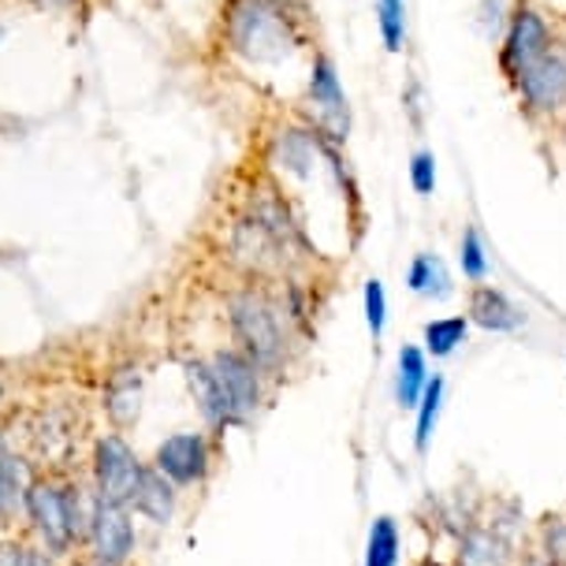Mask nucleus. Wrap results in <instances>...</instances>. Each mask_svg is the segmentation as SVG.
I'll use <instances>...</instances> for the list:
<instances>
[{"label": "nucleus", "mask_w": 566, "mask_h": 566, "mask_svg": "<svg viewBox=\"0 0 566 566\" xmlns=\"http://www.w3.org/2000/svg\"><path fill=\"white\" fill-rule=\"evenodd\" d=\"M187 380L212 424H247L261 407V369L242 350H217L195 361Z\"/></svg>", "instance_id": "nucleus-1"}, {"label": "nucleus", "mask_w": 566, "mask_h": 566, "mask_svg": "<svg viewBox=\"0 0 566 566\" xmlns=\"http://www.w3.org/2000/svg\"><path fill=\"white\" fill-rule=\"evenodd\" d=\"M228 321L239 339V350L247 354L258 369L283 366V354H287V317H283V306L265 287L247 283V287L231 291Z\"/></svg>", "instance_id": "nucleus-2"}, {"label": "nucleus", "mask_w": 566, "mask_h": 566, "mask_svg": "<svg viewBox=\"0 0 566 566\" xmlns=\"http://www.w3.org/2000/svg\"><path fill=\"white\" fill-rule=\"evenodd\" d=\"M224 45L247 64H276L295 49V34L276 0H228Z\"/></svg>", "instance_id": "nucleus-3"}, {"label": "nucleus", "mask_w": 566, "mask_h": 566, "mask_svg": "<svg viewBox=\"0 0 566 566\" xmlns=\"http://www.w3.org/2000/svg\"><path fill=\"white\" fill-rule=\"evenodd\" d=\"M514 97L518 108L533 124L563 119L566 113V42H555L530 71L514 78Z\"/></svg>", "instance_id": "nucleus-4"}, {"label": "nucleus", "mask_w": 566, "mask_h": 566, "mask_svg": "<svg viewBox=\"0 0 566 566\" xmlns=\"http://www.w3.org/2000/svg\"><path fill=\"white\" fill-rule=\"evenodd\" d=\"M27 511L34 518V530L42 533L53 552L71 548V541L90 533V514H78L75 489H60L53 481H38L27 489Z\"/></svg>", "instance_id": "nucleus-5"}, {"label": "nucleus", "mask_w": 566, "mask_h": 566, "mask_svg": "<svg viewBox=\"0 0 566 566\" xmlns=\"http://www.w3.org/2000/svg\"><path fill=\"white\" fill-rule=\"evenodd\" d=\"M555 45V30L548 23V15L537 12L533 4H518L507 19L503 30V45H500V71L507 83L530 71L537 60Z\"/></svg>", "instance_id": "nucleus-6"}, {"label": "nucleus", "mask_w": 566, "mask_h": 566, "mask_svg": "<svg viewBox=\"0 0 566 566\" xmlns=\"http://www.w3.org/2000/svg\"><path fill=\"white\" fill-rule=\"evenodd\" d=\"M306 101H310L313 130H317L321 138H328L332 146L347 142L350 108H347V94H343L339 75H336V60H332L328 53L313 56L310 83H306Z\"/></svg>", "instance_id": "nucleus-7"}, {"label": "nucleus", "mask_w": 566, "mask_h": 566, "mask_svg": "<svg viewBox=\"0 0 566 566\" xmlns=\"http://www.w3.org/2000/svg\"><path fill=\"white\" fill-rule=\"evenodd\" d=\"M94 473H97V500L124 507V503H130V495H135L142 462L135 459V451L127 448L124 437H105V440H97Z\"/></svg>", "instance_id": "nucleus-8"}, {"label": "nucleus", "mask_w": 566, "mask_h": 566, "mask_svg": "<svg viewBox=\"0 0 566 566\" xmlns=\"http://www.w3.org/2000/svg\"><path fill=\"white\" fill-rule=\"evenodd\" d=\"M90 544H94V563L97 566H124L127 555L135 552V530H130V518L119 503H94V514H90Z\"/></svg>", "instance_id": "nucleus-9"}, {"label": "nucleus", "mask_w": 566, "mask_h": 566, "mask_svg": "<svg viewBox=\"0 0 566 566\" xmlns=\"http://www.w3.org/2000/svg\"><path fill=\"white\" fill-rule=\"evenodd\" d=\"M209 462H212V451L201 432H176V437H168L154 454V467L165 473L171 484L206 481Z\"/></svg>", "instance_id": "nucleus-10"}, {"label": "nucleus", "mask_w": 566, "mask_h": 566, "mask_svg": "<svg viewBox=\"0 0 566 566\" xmlns=\"http://www.w3.org/2000/svg\"><path fill=\"white\" fill-rule=\"evenodd\" d=\"M467 321L484 332H518L525 325V313L492 283H473L467 295Z\"/></svg>", "instance_id": "nucleus-11"}, {"label": "nucleus", "mask_w": 566, "mask_h": 566, "mask_svg": "<svg viewBox=\"0 0 566 566\" xmlns=\"http://www.w3.org/2000/svg\"><path fill=\"white\" fill-rule=\"evenodd\" d=\"M130 503H135V511L146 514L149 522L165 525V522H171V511H176V484H171L157 467L154 470L142 467V478L135 484Z\"/></svg>", "instance_id": "nucleus-12"}, {"label": "nucleus", "mask_w": 566, "mask_h": 566, "mask_svg": "<svg viewBox=\"0 0 566 566\" xmlns=\"http://www.w3.org/2000/svg\"><path fill=\"white\" fill-rule=\"evenodd\" d=\"M407 287L413 295H432V298H448L451 295V276L443 269V261L437 254H418L407 269Z\"/></svg>", "instance_id": "nucleus-13"}, {"label": "nucleus", "mask_w": 566, "mask_h": 566, "mask_svg": "<svg viewBox=\"0 0 566 566\" xmlns=\"http://www.w3.org/2000/svg\"><path fill=\"white\" fill-rule=\"evenodd\" d=\"M467 332H470V321L467 317H437V321H429L424 325V350L432 354V358H448V354H454L467 343Z\"/></svg>", "instance_id": "nucleus-14"}, {"label": "nucleus", "mask_w": 566, "mask_h": 566, "mask_svg": "<svg viewBox=\"0 0 566 566\" xmlns=\"http://www.w3.org/2000/svg\"><path fill=\"white\" fill-rule=\"evenodd\" d=\"M424 384H429V373H424V354L407 343V347L399 350V384H396V396H399L402 407H418Z\"/></svg>", "instance_id": "nucleus-15"}, {"label": "nucleus", "mask_w": 566, "mask_h": 566, "mask_svg": "<svg viewBox=\"0 0 566 566\" xmlns=\"http://www.w3.org/2000/svg\"><path fill=\"white\" fill-rule=\"evenodd\" d=\"M377 27L380 42L391 56L407 45V0H377Z\"/></svg>", "instance_id": "nucleus-16"}, {"label": "nucleus", "mask_w": 566, "mask_h": 566, "mask_svg": "<svg viewBox=\"0 0 566 566\" xmlns=\"http://www.w3.org/2000/svg\"><path fill=\"white\" fill-rule=\"evenodd\" d=\"M399 559V530L388 514H380L369 530V544H366V566H396Z\"/></svg>", "instance_id": "nucleus-17"}, {"label": "nucleus", "mask_w": 566, "mask_h": 566, "mask_svg": "<svg viewBox=\"0 0 566 566\" xmlns=\"http://www.w3.org/2000/svg\"><path fill=\"white\" fill-rule=\"evenodd\" d=\"M440 402H443V377H432L424 384L421 402H418V432H413V448L424 451L432 440V424L440 418Z\"/></svg>", "instance_id": "nucleus-18"}, {"label": "nucleus", "mask_w": 566, "mask_h": 566, "mask_svg": "<svg viewBox=\"0 0 566 566\" xmlns=\"http://www.w3.org/2000/svg\"><path fill=\"white\" fill-rule=\"evenodd\" d=\"M459 265H462V276L470 283H484L489 276V254H484V242H481V231L478 228H467L462 231V242H459Z\"/></svg>", "instance_id": "nucleus-19"}, {"label": "nucleus", "mask_w": 566, "mask_h": 566, "mask_svg": "<svg viewBox=\"0 0 566 566\" xmlns=\"http://www.w3.org/2000/svg\"><path fill=\"white\" fill-rule=\"evenodd\" d=\"M361 298H366V325L373 332V339H380L384 336V321H388V295H384V283L377 276L366 280Z\"/></svg>", "instance_id": "nucleus-20"}, {"label": "nucleus", "mask_w": 566, "mask_h": 566, "mask_svg": "<svg viewBox=\"0 0 566 566\" xmlns=\"http://www.w3.org/2000/svg\"><path fill=\"white\" fill-rule=\"evenodd\" d=\"M410 187L418 190L421 198H429L432 190H437V157H432V149H418V154L410 157Z\"/></svg>", "instance_id": "nucleus-21"}, {"label": "nucleus", "mask_w": 566, "mask_h": 566, "mask_svg": "<svg viewBox=\"0 0 566 566\" xmlns=\"http://www.w3.org/2000/svg\"><path fill=\"white\" fill-rule=\"evenodd\" d=\"M19 500V467L12 459H0V518L15 507Z\"/></svg>", "instance_id": "nucleus-22"}, {"label": "nucleus", "mask_w": 566, "mask_h": 566, "mask_svg": "<svg viewBox=\"0 0 566 566\" xmlns=\"http://www.w3.org/2000/svg\"><path fill=\"white\" fill-rule=\"evenodd\" d=\"M495 544L484 537V533H473L467 541V552H462V566H495Z\"/></svg>", "instance_id": "nucleus-23"}, {"label": "nucleus", "mask_w": 566, "mask_h": 566, "mask_svg": "<svg viewBox=\"0 0 566 566\" xmlns=\"http://www.w3.org/2000/svg\"><path fill=\"white\" fill-rule=\"evenodd\" d=\"M30 552L23 544H0V566H27Z\"/></svg>", "instance_id": "nucleus-24"}, {"label": "nucleus", "mask_w": 566, "mask_h": 566, "mask_svg": "<svg viewBox=\"0 0 566 566\" xmlns=\"http://www.w3.org/2000/svg\"><path fill=\"white\" fill-rule=\"evenodd\" d=\"M27 566H53V559H49V555H42V552H30V563Z\"/></svg>", "instance_id": "nucleus-25"}, {"label": "nucleus", "mask_w": 566, "mask_h": 566, "mask_svg": "<svg viewBox=\"0 0 566 566\" xmlns=\"http://www.w3.org/2000/svg\"><path fill=\"white\" fill-rule=\"evenodd\" d=\"M559 135H563V142H566V113H563V119H559Z\"/></svg>", "instance_id": "nucleus-26"}, {"label": "nucleus", "mask_w": 566, "mask_h": 566, "mask_svg": "<svg viewBox=\"0 0 566 566\" xmlns=\"http://www.w3.org/2000/svg\"><path fill=\"white\" fill-rule=\"evenodd\" d=\"M418 566H443V563H437V559H421Z\"/></svg>", "instance_id": "nucleus-27"}, {"label": "nucleus", "mask_w": 566, "mask_h": 566, "mask_svg": "<svg viewBox=\"0 0 566 566\" xmlns=\"http://www.w3.org/2000/svg\"><path fill=\"white\" fill-rule=\"evenodd\" d=\"M34 4H60V0H34Z\"/></svg>", "instance_id": "nucleus-28"}, {"label": "nucleus", "mask_w": 566, "mask_h": 566, "mask_svg": "<svg viewBox=\"0 0 566 566\" xmlns=\"http://www.w3.org/2000/svg\"><path fill=\"white\" fill-rule=\"evenodd\" d=\"M530 566H555V563H541V559H533Z\"/></svg>", "instance_id": "nucleus-29"}, {"label": "nucleus", "mask_w": 566, "mask_h": 566, "mask_svg": "<svg viewBox=\"0 0 566 566\" xmlns=\"http://www.w3.org/2000/svg\"><path fill=\"white\" fill-rule=\"evenodd\" d=\"M4 34H8V27H4V23H0V42H4Z\"/></svg>", "instance_id": "nucleus-30"}, {"label": "nucleus", "mask_w": 566, "mask_h": 566, "mask_svg": "<svg viewBox=\"0 0 566 566\" xmlns=\"http://www.w3.org/2000/svg\"><path fill=\"white\" fill-rule=\"evenodd\" d=\"M75 566H97V563H75Z\"/></svg>", "instance_id": "nucleus-31"}, {"label": "nucleus", "mask_w": 566, "mask_h": 566, "mask_svg": "<svg viewBox=\"0 0 566 566\" xmlns=\"http://www.w3.org/2000/svg\"><path fill=\"white\" fill-rule=\"evenodd\" d=\"M276 4H287V0H276Z\"/></svg>", "instance_id": "nucleus-32"}]
</instances>
